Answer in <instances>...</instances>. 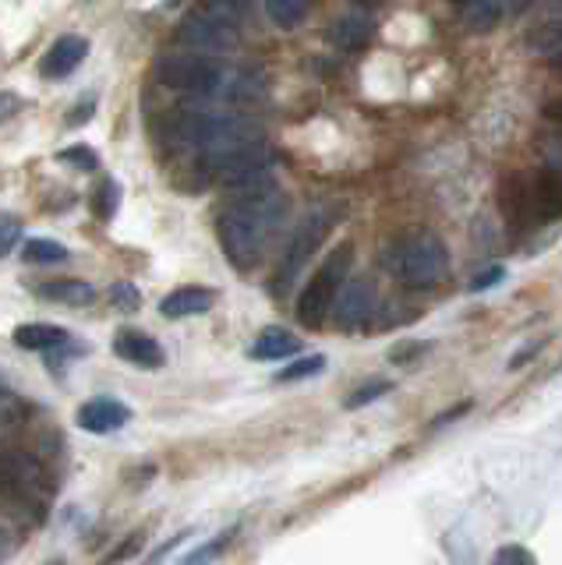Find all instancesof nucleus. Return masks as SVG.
<instances>
[{
	"mask_svg": "<svg viewBox=\"0 0 562 565\" xmlns=\"http://www.w3.org/2000/svg\"><path fill=\"white\" fill-rule=\"evenodd\" d=\"M226 188L237 194V202L220 212L216 237H220L226 262L237 265L241 273H248L266 258L273 237L279 234V226H284L287 202H284V194L276 191L269 170H258Z\"/></svg>",
	"mask_w": 562,
	"mask_h": 565,
	"instance_id": "obj_1",
	"label": "nucleus"
},
{
	"mask_svg": "<svg viewBox=\"0 0 562 565\" xmlns=\"http://www.w3.org/2000/svg\"><path fill=\"white\" fill-rule=\"evenodd\" d=\"M156 82L170 93L216 99V103H252L262 96V78L248 67H231L209 61L205 53H163L152 67Z\"/></svg>",
	"mask_w": 562,
	"mask_h": 565,
	"instance_id": "obj_2",
	"label": "nucleus"
},
{
	"mask_svg": "<svg viewBox=\"0 0 562 565\" xmlns=\"http://www.w3.org/2000/svg\"><path fill=\"white\" fill-rule=\"evenodd\" d=\"M262 138V128L255 120L241 114H213V110H188L170 117V141H178L181 149L213 152L234 141H252Z\"/></svg>",
	"mask_w": 562,
	"mask_h": 565,
	"instance_id": "obj_3",
	"label": "nucleus"
},
{
	"mask_svg": "<svg viewBox=\"0 0 562 565\" xmlns=\"http://www.w3.org/2000/svg\"><path fill=\"white\" fill-rule=\"evenodd\" d=\"M390 273L407 282V287H435V282H443L446 273H449V252L446 244L438 241L428 230H414V234L400 237L390 252Z\"/></svg>",
	"mask_w": 562,
	"mask_h": 565,
	"instance_id": "obj_4",
	"label": "nucleus"
},
{
	"mask_svg": "<svg viewBox=\"0 0 562 565\" xmlns=\"http://www.w3.org/2000/svg\"><path fill=\"white\" fill-rule=\"evenodd\" d=\"M350 265H354V244L343 241L322 258V265L315 269L311 282L297 297V322L305 329H319L326 326V318L332 315V300H337L343 279L350 276Z\"/></svg>",
	"mask_w": 562,
	"mask_h": 565,
	"instance_id": "obj_5",
	"label": "nucleus"
},
{
	"mask_svg": "<svg viewBox=\"0 0 562 565\" xmlns=\"http://www.w3.org/2000/svg\"><path fill=\"white\" fill-rule=\"evenodd\" d=\"M0 494L11 502L43 509V502L54 494V477H50L40 456L22 449H0Z\"/></svg>",
	"mask_w": 562,
	"mask_h": 565,
	"instance_id": "obj_6",
	"label": "nucleus"
},
{
	"mask_svg": "<svg viewBox=\"0 0 562 565\" xmlns=\"http://www.w3.org/2000/svg\"><path fill=\"white\" fill-rule=\"evenodd\" d=\"M332 220H337V209H332V205H315V209L305 212L301 220H297V226L290 230V237H287L284 258H279V265H276V287H287V282H294L297 273H301L305 265L315 258L319 244L329 234Z\"/></svg>",
	"mask_w": 562,
	"mask_h": 565,
	"instance_id": "obj_7",
	"label": "nucleus"
},
{
	"mask_svg": "<svg viewBox=\"0 0 562 565\" xmlns=\"http://www.w3.org/2000/svg\"><path fill=\"white\" fill-rule=\"evenodd\" d=\"M273 159H276V152L266 146V138H252V141H234V146L202 152V167L213 177H220L223 184H234L258 170H269Z\"/></svg>",
	"mask_w": 562,
	"mask_h": 565,
	"instance_id": "obj_8",
	"label": "nucleus"
},
{
	"mask_svg": "<svg viewBox=\"0 0 562 565\" xmlns=\"http://www.w3.org/2000/svg\"><path fill=\"white\" fill-rule=\"evenodd\" d=\"M178 43L195 53H205V57H213V53H234L241 46V35H237V25L223 22V18L209 14L202 8L195 14H188L178 25Z\"/></svg>",
	"mask_w": 562,
	"mask_h": 565,
	"instance_id": "obj_9",
	"label": "nucleus"
},
{
	"mask_svg": "<svg viewBox=\"0 0 562 565\" xmlns=\"http://www.w3.org/2000/svg\"><path fill=\"white\" fill-rule=\"evenodd\" d=\"M85 57H89V40L85 35H61L40 57V75L46 82H64L75 75Z\"/></svg>",
	"mask_w": 562,
	"mask_h": 565,
	"instance_id": "obj_10",
	"label": "nucleus"
},
{
	"mask_svg": "<svg viewBox=\"0 0 562 565\" xmlns=\"http://www.w3.org/2000/svg\"><path fill=\"white\" fill-rule=\"evenodd\" d=\"M372 308H375V290L368 279H343V287L332 300V311H337V326L340 329H358L364 326L368 318H372Z\"/></svg>",
	"mask_w": 562,
	"mask_h": 565,
	"instance_id": "obj_11",
	"label": "nucleus"
},
{
	"mask_svg": "<svg viewBox=\"0 0 562 565\" xmlns=\"http://www.w3.org/2000/svg\"><path fill=\"white\" fill-rule=\"evenodd\" d=\"M128 420H131V411L120 399H114V396H96L89 403H82L78 414H75V424H78L82 431H89V435L120 431Z\"/></svg>",
	"mask_w": 562,
	"mask_h": 565,
	"instance_id": "obj_12",
	"label": "nucleus"
},
{
	"mask_svg": "<svg viewBox=\"0 0 562 565\" xmlns=\"http://www.w3.org/2000/svg\"><path fill=\"white\" fill-rule=\"evenodd\" d=\"M499 199H502V209H506V220L527 230L534 226L541 216H538V205H534V188L527 181L523 173H506L502 184H499Z\"/></svg>",
	"mask_w": 562,
	"mask_h": 565,
	"instance_id": "obj_13",
	"label": "nucleus"
},
{
	"mask_svg": "<svg viewBox=\"0 0 562 565\" xmlns=\"http://www.w3.org/2000/svg\"><path fill=\"white\" fill-rule=\"evenodd\" d=\"M114 353L120 361H128L135 367H146V371H160L167 364L163 347L142 329H117L114 332Z\"/></svg>",
	"mask_w": 562,
	"mask_h": 565,
	"instance_id": "obj_14",
	"label": "nucleus"
},
{
	"mask_svg": "<svg viewBox=\"0 0 562 565\" xmlns=\"http://www.w3.org/2000/svg\"><path fill=\"white\" fill-rule=\"evenodd\" d=\"M297 353H301V340L284 326L262 329L248 347L252 361H287V358H297Z\"/></svg>",
	"mask_w": 562,
	"mask_h": 565,
	"instance_id": "obj_15",
	"label": "nucleus"
},
{
	"mask_svg": "<svg viewBox=\"0 0 562 565\" xmlns=\"http://www.w3.org/2000/svg\"><path fill=\"white\" fill-rule=\"evenodd\" d=\"M326 40L337 46L340 53H358L372 43V22L364 14H340L332 18L326 29Z\"/></svg>",
	"mask_w": 562,
	"mask_h": 565,
	"instance_id": "obj_16",
	"label": "nucleus"
},
{
	"mask_svg": "<svg viewBox=\"0 0 562 565\" xmlns=\"http://www.w3.org/2000/svg\"><path fill=\"white\" fill-rule=\"evenodd\" d=\"M216 305V294L209 287H178L160 300V315L163 318H191V315H205Z\"/></svg>",
	"mask_w": 562,
	"mask_h": 565,
	"instance_id": "obj_17",
	"label": "nucleus"
},
{
	"mask_svg": "<svg viewBox=\"0 0 562 565\" xmlns=\"http://www.w3.org/2000/svg\"><path fill=\"white\" fill-rule=\"evenodd\" d=\"M14 347L19 350H36V353H46V350H54L61 343L72 340V332L61 329V326H46V322H25L14 329Z\"/></svg>",
	"mask_w": 562,
	"mask_h": 565,
	"instance_id": "obj_18",
	"label": "nucleus"
},
{
	"mask_svg": "<svg viewBox=\"0 0 562 565\" xmlns=\"http://www.w3.org/2000/svg\"><path fill=\"white\" fill-rule=\"evenodd\" d=\"M36 294L54 300V305H72V308H85L96 300V287L85 279H50V282H40Z\"/></svg>",
	"mask_w": 562,
	"mask_h": 565,
	"instance_id": "obj_19",
	"label": "nucleus"
},
{
	"mask_svg": "<svg viewBox=\"0 0 562 565\" xmlns=\"http://www.w3.org/2000/svg\"><path fill=\"white\" fill-rule=\"evenodd\" d=\"M534 205H538V216L541 223H552L559 216V202H562V194H559V170H541L534 181Z\"/></svg>",
	"mask_w": 562,
	"mask_h": 565,
	"instance_id": "obj_20",
	"label": "nucleus"
},
{
	"mask_svg": "<svg viewBox=\"0 0 562 565\" xmlns=\"http://www.w3.org/2000/svg\"><path fill=\"white\" fill-rule=\"evenodd\" d=\"M311 0H266V14L276 29H297L308 18Z\"/></svg>",
	"mask_w": 562,
	"mask_h": 565,
	"instance_id": "obj_21",
	"label": "nucleus"
},
{
	"mask_svg": "<svg viewBox=\"0 0 562 565\" xmlns=\"http://www.w3.org/2000/svg\"><path fill=\"white\" fill-rule=\"evenodd\" d=\"M22 255L32 265H61V262H67V247L57 244V241H46V237H32L22 247Z\"/></svg>",
	"mask_w": 562,
	"mask_h": 565,
	"instance_id": "obj_22",
	"label": "nucleus"
},
{
	"mask_svg": "<svg viewBox=\"0 0 562 565\" xmlns=\"http://www.w3.org/2000/svg\"><path fill=\"white\" fill-rule=\"evenodd\" d=\"M527 50L534 53V57H559L562 50V32H559V22H549L534 29L531 35H527Z\"/></svg>",
	"mask_w": 562,
	"mask_h": 565,
	"instance_id": "obj_23",
	"label": "nucleus"
},
{
	"mask_svg": "<svg viewBox=\"0 0 562 565\" xmlns=\"http://www.w3.org/2000/svg\"><path fill=\"white\" fill-rule=\"evenodd\" d=\"M117 209H120V184L114 177H107V181H99V188L93 194V212L103 223H110L117 216Z\"/></svg>",
	"mask_w": 562,
	"mask_h": 565,
	"instance_id": "obj_24",
	"label": "nucleus"
},
{
	"mask_svg": "<svg viewBox=\"0 0 562 565\" xmlns=\"http://www.w3.org/2000/svg\"><path fill=\"white\" fill-rule=\"evenodd\" d=\"M393 388H396V385H393L390 379H372V382L358 385L354 393H350V396L343 399V406H347V411H361V406L375 403V399H382V396H390Z\"/></svg>",
	"mask_w": 562,
	"mask_h": 565,
	"instance_id": "obj_25",
	"label": "nucleus"
},
{
	"mask_svg": "<svg viewBox=\"0 0 562 565\" xmlns=\"http://www.w3.org/2000/svg\"><path fill=\"white\" fill-rule=\"evenodd\" d=\"M322 371H326V358H322V353H311V358H301V361L287 364V367L276 375V382H301V379L322 375Z\"/></svg>",
	"mask_w": 562,
	"mask_h": 565,
	"instance_id": "obj_26",
	"label": "nucleus"
},
{
	"mask_svg": "<svg viewBox=\"0 0 562 565\" xmlns=\"http://www.w3.org/2000/svg\"><path fill=\"white\" fill-rule=\"evenodd\" d=\"M29 414H32V406L22 396L0 393V428H14V424L29 420Z\"/></svg>",
	"mask_w": 562,
	"mask_h": 565,
	"instance_id": "obj_27",
	"label": "nucleus"
},
{
	"mask_svg": "<svg viewBox=\"0 0 562 565\" xmlns=\"http://www.w3.org/2000/svg\"><path fill=\"white\" fill-rule=\"evenodd\" d=\"M54 159H57V163H64V167H75V170H82V173L99 170V156H96L89 146H67V149H61Z\"/></svg>",
	"mask_w": 562,
	"mask_h": 565,
	"instance_id": "obj_28",
	"label": "nucleus"
},
{
	"mask_svg": "<svg viewBox=\"0 0 562 565\" xmlns=\"http://www.w3.org/2000/svg\"><path fill=\"white\" fill-rule=\"evenodd\" d=\"M205 11L223 18V22H231V25H241L244 14L252 11V0H205Z\"/></svg>",
	"mask_w": 562,
	"mask_h": 565,
	"instance_id": "obj_29",
	"label": "nucleus"
},
{
	"mask_svg": "<svg viewBox=\"0 0 562 565\" xmlns=\"http://www.w3.org/2000/svg\"><path fill=\"white\" fill-rule=\"evenodd\" d=\"M107 297L117 311H138V305H142V294H138V287H131V282H110Z\"/></svg>",
	"mask_w": 562,
	"mask_h": 565,
	"instance_id": "obj_30",
	"label": "nucleus"
},
{
	"mask_svg": "<svg viewBox=\"0 0 562 565\" xmlns=\"http://www.w3.org/2000/svg\"><path fill=\"white\" fill-rule=\"evenodd\" d=\"M19 241H22V223L8 216V212H0V258L11 255Z\"/></svg>",
	"mask_w": 562,
	"mask_h": 565,
	"instance_id": "obj_31",
	"label": "nucleus"
},
{
	"mask_svg": "<svg viewBox=\"0 0 562 565\" xmlns=\"http://www.w3.org/2000/svg\"><path fill=\"white\" fill-rule=\"evenodd\" d=\"M428 350H432V343H425V340H411V343L393 347V350H390V361H393V364H414L417 358H425Z\"/></svg>",
	"mask_w": 562,
	"mask_h": 565,
	"instance_id": "obj_32",
	"label": "nucleus"
},
{
	"mask_svg": "<svg viewBox=\"0 0 562 565\" xmlns=\"http://www.w3.org/2000/svg\"><path fill=\"white\" fill-rule=\"evenodd\" d=\"M231 537H234V530H223L220 537H213L209 544L195 547V552H191V555H184V562H209V558H216V555H220V547L231 544Z\"/></svg>",
	"mask_w": 562,
	"mask_h": 565,
	"instance_id": "obj_33",
	"label": "nucleus"
},
{
	"mask_svg": "<svg viewBox=\"0 0 562 565\" xmlns=\"http://www.w3.org/2000/svg\"><path fill=\"white\" fill-rule=\"evenodd\" d=\"M96 114V96H82L72 110H67V128H82V124H89Z\"/></svg>",
	"mask_w": 562,
	"mask_h": 565,
	"instance_id": "obj_34",
	"label": "nucleus"
},
{
	"mask_svg": "<svg viewBox=\"0 0 562 565\" xmlns=\"http://www.w3.org/2000/svg\"><path fill=\"white\" fill-rule=\"evenodd\" d=\"M506 279V269H502V265H491V269H485V273H478V276H474L470 279V294H481V290H491V287H496V282H502Z\"/></svg>",
	"mask_w": 562,
	"mask_h": 565,
	"instance_id": "obj_35",
	"label": "nucleus"
},
{
	"mask_svg": "<svg viewBox=\"0 0 562 565\" xmlns=\"http://www.w3.org/2000/svg\"><path fill=\"white\" fill-rule=\"evenodd\" d=\"M22 110H25V99L19 93H8V88H4V93H0V124L14 120Z\"/></svg>",
	"mask_w": 562,
	"mask_h": 565,
	"instance_id": "obj_36",
	"label": "nucleus"
},
{
	"mask_svg": "<svg viewBox=\"0 0 562 565\" xmlns=\"http://www.w3.org/2000/svg\"><path fill=\"white\" fill-rule=\"evenodd\" d=\"M496 562H499V565H509V562H513V565H531V562H534V555L527 552V547L506 544V547H499V552H496Z\"/></svg>",
	"mask_w": 562,
	"mask_h": 565,
	"instance_id": "obj_37",
	"label": "nucleus"
},
{
	"mask_svg": "<svg viewBox=\"0 0 562 565\" xmlns=\"http://www.w3.org/2000/svg\"><path fill=\"white\" fill-rule=\"evenodd\" d=\"M464 414H470V403H460V406H449L446 414H438L435 420H432V428H446L449 420H460Z\"/></svg>",
	"mask_w": 562,
	"mask_h": 565,
	"instance_id": "obj_38",
	"label": "nucleus"
},
{
	"mask_svg": "<svg viewBox=\"0 0 562 565\" xmlns=\"http://www.w3.org/2000/svg\"><path fill=\"white\" fill-rule=\"evenodd\" d=\"M11 552H14V534L8 526H0V562H4Z\"/></svg>",
	"mask_w": 562,
	"mask_h": 565,
	"instance_id": "obj_39",
	"label": "nucleus"
},
{
	"mask_svg": "<svg viewBox=\"0 0 562 565\" xmlns=\"http://www.w3.org/2000/svg\"><path fill=\"white\" fill-rule=\"evenodd\" d=\"M138 541H142V534H131V537H128V544H125V547H117V552L110 555V562H117V558H128V555H135V547H138Z\"/></svg>",
	"mask_w": 562,
	"mask_h": 565,
	"instance_id": "obj_40",
	"label": "nucleus"
},
{
	"mask_svg": "<svg viewBox=\"0 0 562 565\" xmlns=\"http://www.w3.org/2000/svg\"><path fill=\"white\" fill-rule=\"evenodd\" d=\"M184 537H191V530H184V534H178V537H170V544H163V547H160V552H156L152 558H167V555H170V552H173V547H178V544H181Z\"/></svg>",
	"mask_w": 562,
	"mask_h": 565,
	"instance_id": "obj_41",
	"label": "nucleus"
},
{
	"mask_svg": "<svg viewBox=\"0 0 562 565\" xmlns=\"http://www.w3.org/2000/svg\"><path fill=\"white\" fill-rule=\"evenodd\" d=\"M361 4H375V0H361Z\"/></svg>",
	"mask_w": 562,
	"mask_h": 565,
	"instance_id": "obj_42",
	"label": "nucleus"
},
{
	"mask_svg": "<svg viewBox=\"0 0 562 565\" xmlns=\"http://www.w3.org/2000/svg\"><path fill=\"white\" fill-rule=\"evenodd\" d=\"M453 4H464V0H453Z\"/></svg>",
	"mask_w": 562,
	"mask_h": 565,
	"instance_id": "obj_43",
	"label": "nucleus"
}]
</instances>
